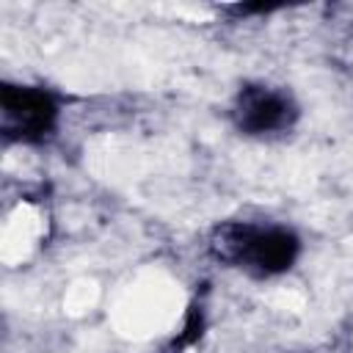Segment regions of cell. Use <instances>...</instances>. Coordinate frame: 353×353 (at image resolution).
<instances>
[{
	"label": "cell",
	"mask_w": 353,
	"mask_h": 353,
	"mask_svg": "<svg viewBox=\"0 0 353 353\" xmlns=\"http://www.w3.org/2000/svg\"><path fill=\"white\" fill-rule=\"evenodd\" d=\"M301 254V240L287 226H251L245 251L240 256V268L251 276L270 279L287 273Z\"/></svg>",
	"instance_id": "3957f363"
},
{
	"label": "cell",
	"mask_w": 353,
	"mask_h": 353,
	"mask_svg": "<svg viewBox=\"0 0 353 353\" xmlns=\"http://www.w3.org/2000/svg\"><path fill=\"white\" fill-rule=\"evenodd\" d=\"M234 127L243 135H273L295 124L298 108L290 94L270 85H245L240 88L232 108Z\"/></svg>",
	"instance_id": "7a4b0ae2"
},
{
	"label": "cell",
	"mask_w": 353,
	"mask_h": 353,
	"mask_svg": "<svg viewBox=\"0 0 353 353\" xmlns=\"http://www.w3.org/2000/svg\"><path fill=\"white\" fill-rule=\"evenodd\" d=\"M58 99L39 85H14L0 88V130L6 141L17 143H41L58 127Z\"/></svg>",
	"instance_id": "6da1fadb"
}]
</instances>
